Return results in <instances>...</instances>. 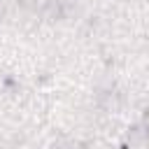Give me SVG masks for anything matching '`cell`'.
Masks as SVG:
<instances>
[]
</instances>
